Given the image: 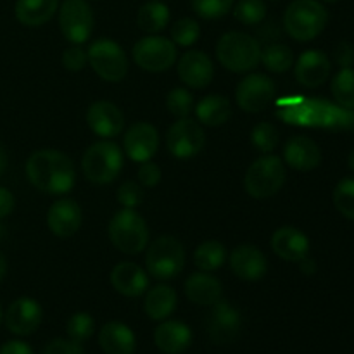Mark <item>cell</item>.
<instances>
[{"mask_svg": "<svg viewBox=\"0 0 354 354\" xmlns=\"http://www.w3.org/2000/svg\"><path fill=\"white\" fill-rule=\"evenodd\" d=\"M26 175L31 185L54 196L69 192L76 182L73 161L54 149H41L31 154L26 162Z\"/></svg>", "mask_w": 354, "mask_h": 354, "instance_id": "1", "label": "cell"}, {"mask_svg": "<svg viewBox=\"0 0 354 354\" xmlns=\"http://www.w3.org/2000/svg\"><path fill=\"white\" fill-rule=\"evenodd\" d=\"M218 61L234 73L251 71L261 61V47L256 38L242 31H230L220 38L216 45Z\"/></svg>", "mask_w": 354, "mask_h": 354, "instance_id": "2", "label": "cell"}, {"mask_svg": "<svg viewBox=\"0 0 354 354\" xmlns=\"http://www.w3.org/2000/svg\"><path fill=\"white\" fill-rule=\"evenodd\" d=\"M327 9L318 0H294L286 10L283 24L294 40L310 41L325 30Z\"/></svg>", "mask_w": 354, "mask_h": 354, "instance_id": "3", "label": "cell"}, {"mask_svg": "<svg viewBox=\"0 0 354 354\" xmlns=\"http://www.w3.org/2000/svg\"><path fill=\"white\" fill-rule=\"evenodd\" d=\"M109 239L118 251L124 254H138L149 241V230L144 218L135 209L118 211L109 223Z\"/></svg>", "mask_w": 354, "mask_h": 354, "instance_id": "4", "label": "cell"}, {"mask_svg": "<svg viewBox=\"0 0 354 354\" xmlns=\"http://www.w3.org/2000/svg\"><path fill=\"white\" fill-rule=\"evenodd\" d=\"M123 168V154L114 142H97L86 149L82 161L83 175L93 183H111Z\"/></svg>", "mask_w": 354, "mask_h": 354, "instance_id": "5", "label": "cell"}, {"mask_svg": "<svg viewBox=\"0 0 354 354\" xmlns=\"http://www.w3.org/2000/svg\"><path fill=\"white\" fill-rule=\"evenodd\" d=\"M286 183V166L277 156L259 158L249 166L244 178L248 194L254 199H268L275 196Z\"/></svg>", "mask_w": 354, "mask_h": 354, "instance_id": "6", "label": "cell"}, {"mask_svg": "<svg viewBox=\"0 0 354 354\" xmlns=\"http://www.w3.org/2000/svg\"><path fill=\"white\" fill-rule=\"evenodd\" d=\"M145 265L154 279L169 280L182 273L185 266V251L175 237H161L149 245Z\"/></svg>", "mask_w": 354, "mask_h": 354, "instance_id": "7", "label": "cell"}, {"mask_svg": "<svg viewBox=\"0 0 354 354\" xmlns=\"http://www.w3.org/2000/svg\"><path fill=\"white\" fill-rule=\"evenodd\" d=\"M86 55H88V62L93 71L106 82L116 83L127 76V55L116 41L107 40V38L93 41Z\"/></svg>", "mask_w": 354, "mask_h": 354, "instance_id": "8", "label": "cell"}, {"mask_svg": "<svg viewBox=\"0 0 354 354\" xmlns=\"http://www.w3.org/2000/svg\"><path fill=\"white\" fill-rule=\"evenodd\" d=\"M59 28L66 40L85 44L93 31V12L85 0H64L59 10Z\"/></svg>", "mask_w": 354, "mask_h": 354, "instance_id": "9", "label": "cell"}, {"mask_svg": "<svg viewBox=\"0 0 354 354\" xmlns=\"http://www.w3.org/2000/svg\"><path fill=\"white\" fill-rule=\"evenodd\" d=\"M133 59L138 68L151 73H161L175 64L176 47L168 38L145 37L135 44Z\"/></svg>", "mask_w": 354, "mask_h": 354, "instance_id": "10", "label": "cell"}, {"mask_svg": "<svg viewBox=\"0 0 354 354\" xmlns=\"http://www.w3.org/2000/svg\"><path fill=\"white\" fill-rule=\"evenodd\" d=\"M204 144H206V135H204L203 128L189 118H182L173 123L166 135L168 151L178 159H187L199 154L204 149Z\"/></svg>", "mask_w": 354, "mask_h": 354, "instance_id": "11", "label": "cell"}, {"mask_svg": "<svg viewBox=\"0 0 354 354\" xmlns=\"http://www.w3.org/2000/svg\"><path fill=\"white\" fill-rule=\"evenodd\" d=\"M242 317L235 306L227 301H218L213 304L206 318V332L214 344H230L241 334Z\"/></svg>", "mask_w": 354, "mask_h": 354, "instance_id": "12", "label": "cell"}, {"mask_svg": "<svg viewBox=\"0 0 354 354\" xmlns=\"http://www.w3.org/2000/svg\"><path fill=\"white\" fill-rule=\"evenodd\" d=\"M275 83L266 75H249L239 83L235 99L239 107L248 113H259L265 111L275 99Z\"/></svg>", "mask_w": 354, "mask_h": 354, "instance_id": "13", "label": "cell"}, {"mask_svg": "<svg viewBox=\"0 0 354 354\" xmlns=\"http://www.w3.org/2000/svg\"><path fill=\"white\" fill-rule=\"evenodd\" d=\"M41 306L31 297H19L7 308L3 320L14 335H31L41 324Z\"/></svg>", "mask_w": 354, "mask_h": 354, "instance_id": "14", "label": "cell"}, {"mask_svg": "<svg viewBox=\"0 0 354 354\" xmlns=\"http://www.w3.org/2000/svg\"><path fill=\"white\" fill-rule=\"evenodd\" d=\"M86 123L90 130L102 138H113L121 133L124 127V116L120 107L107 100L92 104L86 113Z\"/></svg>", "mask_w": 354, "mask_h": 354, "instance_id": "15", "label": "cell"}, {"mask_svg": "<svg viewBox=\"0 0 354 354\" xmlns=\"http://www.w3.org/2000/svg\"><path fill=\"white\" fill-rule=\"evenodd\" d=\"M230 268L239 279L256 282L268 272V263L265 254L251 244H242L232 251Z\"/></svg>", "mask_w": 354, "mask_h": 354, "instance_id": "16", "label": "cell"}, {"mask_svg": "<svg viewBox=\"0 0 354 354\" xmlns=\"http://www.w3.org/2000/svg\"><path fill=\"white\" fill-rule=\"evenodd\" d=\"M124 151L137 162L149 161L158 152L159 133L152 124L135 123L124 135Z\"/></svg>", "mask_w": 354, "mask_h": 354, "instance_id": "17", "label": "cell"}, {"mask_svg": "<svg viewBox=\"0 0 354 354\" xmlns=\"http://www.w3.org/2000/svg\"><path fill=\"white\" fill-rule=\"evenodd\" d=\"M178 76L190 88H204L214 76L211 59L201 50H189L178 61Z\"/></svg>", "mask_w": 354, "mask_h": 354, "instance_id": "18", "label": "cell"}, {"mask_svg": "<svg viewBox=\"0 0 354 354\" xmlns=\"http://www.w3.org/2000/svg\"><path fill=\"white\" fill-rule=\"evenodd\" d=\"M47 225L57 237H71L82 227V209L73 199L57 201L48 209Z\"/></svg>", "mask_w": 354, "mask_h": 354, "instance_id": "19", "label": "cell"}, {"mask_svg": "<svg viewBox=\"0 0 354 354\" xmlns=\"http://www.w3.org/2000/svg\"><path fill=\"white\" fill-rule=\"evenodd\" d=\"M283 158L290 168L297 171H311L322 162L320 147L315 140L304 135L289 138L283 149Z\"/></svg>", "mask_w": 354, "mask_h": 354, "instance_id": "20", "label": "cell"}, {"mask_svg": "<svg viewBox=\"0 0 354 354\" xmlns=\"http://www.w3.org/2000/svg\"><path fill=\"white\" fill-rule=\"evenodd\" d=\"M330 75V61L322 50H306L296 64V78L306 88L324 85Z\"/></svg>", "mask_w": 354, "mask_h": 354, "instance_id": "21", "label": "cell"}, {"mask_svg": "<svg viewBox=\"0 0 354 354\" xmlns=\"http://www.w3.org/2000/svg\"><path fill=\"white\" fill-rule=\"evenodd\" d=\"M272 249L286 261H303L310 251V241L294 227H282L273 234Z\"/></svg>", "mask_w": 354, "mask_h": 354, "instance_id": "22", "label": "cell"}, {"mask_svg": "<svg viewBox=\"0 0 354 354\" xmlns=\"http://www.w3.org/2000/svg\"><path fill=\"white\" fill-rule=\"evenodd\" d=\"M154 342L165 354H182L192 344V330L183 322H162L154 332Z\"/></svg>", "mask_w": 354, "mask_h": 354, "instance_id": "23", "label": "cell"}, {"mask_svg": "<svg viewBox=\"0 0 354 354\" xmlns=\"http://www.w3.org/2000/svg\"><path fill=\"white\" fill-rule=\"evenodd\" d=\"M111 283L116 292L127 297H138L147 290L149 279L144 270L135 263H120L111 272Z\"/></svg>", "mask_w": 354, "mask_h": 354, "instance_id": "24", "label": "cell"}, {"mask_svg": "<svg viewBox=\"0 0 354 354\" xmlns=\"http://www.w3.org/2000/svg\"><path fill=\"white\" fill-rule=\"evenodd\" d=\"M99 344L106 354H133L137 339L128 325L121 322H109L100 328Z\"/></svg>", "mask_w": 354, "mask_h": 354, "instance_id": "25", "label": "cell"}, {"mask_svg": "<svg viewBox=\"0 0 354 354\" xmlns=\"http://www.w3.org/2000/svg\"><path fill=\"white\" fill-rule=\"evenodd\" d=\"M221 283L209 273H194L185 282V294L192 303L201 306H213L221 299Z\"/></svg>", "mask_w": 354, "mask_h": 354, "instance_id": "26", "label": "cell"}, {"mask_svg": "<svg viewBox=\"0 0 354 354\" xmlns=\"http://www.w3.org/2000/svg\"><path fill=\"white\" fill-rule=\"evenodd\" d=\"M59 0H17L14 12L24 26H41L52 19Z\"/></svg>", "mask_w": 354, "mask_h": 354, "instance_id": "27", "label": "cell"}, {"mask_svg": "<svg viewBox=\"0 0 354 354\" xmlns=\"http://www.w3.org/2000/svg\"><path fill=\"white\" fill-rule=\"evenodd\" d=\"M176 303H178V296L173 287L156 286L145 296V315L152 320H165L175 311Z\"/></svg>", "mask_w": 354, "mask_h": 354, "instance_id": "28", "label": "cell"}, {"mask_svg": "<svg viewBox=\"0 0 354 354\" xmlns=\"http://www.w3.org/2000/svg\"><path fill=\"white\" fill-rule=\"evenodd\" d=\"M196 114L201 123L207 124V127H220L230 120L232 107L225 97L207 95L197 104Z\"/></svg>", "mask_w": 354, "mask_h": 354, "instance_id": "29", "label": "cell"}, {"mask_svg": "<svg viewBox=\"0 0 354 354\" xmlns=\"http://www.w3.org/2000/svg\"><path fill=\"white\" fill-rule=\"evenodd\" d=\"M169 21V9L162 2H147L138 9L137 24L147 33H159Z\"/></svg>", "mask_w": 354, "mask_h": 354, "instance_id": "30", "label": "cell"}, {"mask_svg": "<svg viewBox=\"0 0 354 354\" xmlns=\"http://www.w3.org/2000/svg\"><path fill=\"white\" fill-rule=\"evenodd\" d=\"M227 259V251L225 245L218 241L203 242L194 252V263L203 272H214L220 268Z\"/></svg>", "mask_w": 354, "mask_h": 354, "instance_id": "31", "label": "cell"}, {"mask_svg": "<svg viewBox=\"0 0 354 354\" xmlns=\"http://www.w3.org/2000/svg\"><path fill=\"white\" fill-rule=\"evenodd\" d=\"M261 61L268 71L283 73L292 66L294 54L287 45L273 44L261 50Z\"/></svg>", "mask_w": 354, "mask_h": 354, "instance_id": "32", "label": "cell"}, {"mask_svg": "<svg viewBox=\"0 0 354 354\" xmlns=\"http://www.w3.org/2000/svg\"><path fill=\"white\" fill-rule=\"evenodd\" d=\"M332 95L339 106L354 109V71L342 69L332 82Z\"/></svg>", "mask_w": 354, "mask_h": 354, "instance_id": "33", "label": "cell"}, {"mask_svg": "<svg viewBox=\"0 0 354 354\" xmlns=\"http://www.w3.org/2000/svg\"><path fill=\"white\" fill-rule=\"evenodd\" d=\"M234 16L242 24L254 26L266 17V6L263 0H239L234 9Z\"/></svg>", "mask_w": 354, "mask_h": 354, "instance_id": "34", "label": "cell"}, {"mask_svg": "<svg viewBox=\"0 0 354 354\" xmlns=\"http://www.w3.org/2000/svg\"><path fill=\"white\" fill-rule=\"evenodd\" d=\"M334 204L339 213L354 221V178L341 180L334 190Z\"/></svg>", "mask_w": 354, "mask_h": 354, "instance_id": "35", "label": "cell"}, {"mask_svg": "<svg viewBox=\"0 0 354 354\" xmlns=\"http://www.w3.org/2000/svg\"><path fill=\"white\" fill-rule=\"evenodd\" d=\"M199 35V23L196 19H190V17H182L171 28V41L176 45H182V47H190V45L196 44Z\"/></svg>", "mask_w": 354, "mask_h": 354, "instance_id": "36", "label": "cell"}, {"mask_svg": "<svg viewBox=\"0 0 354 354\" xmlns=\"http://www.w3.org/2000/svg\"><path fill=\"white\" fill-rule=\"evenodd\" d=\"M93 328H95V320L88 313H75L66 325L69 339L75 342L88 341L93 334Z\"/></svg>", "mask_w": 354, "mask_h": 354, "instance_id": "37", "label": "cell"}, {"mask_svg": "<svg viewBox=\"0 0 354 354\" xmlns=\"http://www.w3.org/2000/svg\"><path fill=\"white\" fill-rule=\"evenodd\" d=\"M234 0H192V9L204 19H220L230 12Z\"/></svg>", "mask_w": 354, "mask_h": 354, "instance_id": "38", "label": "cell"}, {"mask_svg": "<svg viewBox=\"0 0 354 354\" xmlns=\"http://www.w3.org/2000/svg\"><path fill=\"white\" fill-rule=\"evenodd\" d=\"M251 140L258 151L272 152L279 145V131L272 123H259L252 130Z\"/></svg>", "mask_w": 354, "mask_h": 354, "instance_id": "39", "label": "cell"}, {"mask_svg": "<svg viewBox=\"0 0 354 354\" xmlns=\"http://www.w3.org/2000/svg\"><path fill=\"white\" fill-rule=\"evenodd\" d=\"M192 106L194 99L189 90L185 88H173L168 93V97H166V107H168V111L175 118H180V120L182 118H189Z\"/></svg>", "mask_w": 354, "mask_h": 354, "instance_id": "40", "label": "cell"}, {"mask_svg": "<svg viewBox=\"0 0 354 354\" xmlns=\"http://www.w3.org/2000/svg\"><path fill=\"white\" fill-rule=\"evenodd\" d=\"M118 201H120V204H123L127 209H135V207H138L142 204V201H144V190H142V187L138 185V183L135 182H124L123 185L118 189V194H116Z\"/></svg>", "mask_w": 354, "mask_h": 354, "instance_id": "41", "label": "cell"}, {"mask_svg": "<svg viewBox=\"0 0 354 354\" xmlns=\"http://www.w3.org/2000/svg\"><path fill=\"white\" fill-rule=\"evenodd\" d=\"M88 62V55L80 47H71L62 54V66L69 71H82Z\"/></svg>", "mask_w": 354, "mask_h": 354, "instance_id": "42", "label": "cell"}, {"mask_svg": "<svg viewBox=\"0 0 354 354\" xmlns=\"http://www.w3.org/2000/svg\"><path fill=\"white\" fill-rule=\"evenodd\" d=\"M41 354H85L82 344L75 341H66V339H54L44 348Z\"/></svg>", "mask_w": 354, "mask_h": 354, "instance_id": "43", "label": "cell"}, {"mask_svg": "<svg viewBox=\"0 0 354 354\" xmlns=\"http://www.w3.org/2000/svg\"><path fill=\"white\" fill-rule=\"evenodd\" d=\"M138 182L144 187H156L161 180V169L158 165L151 161H144L142 166L138 168Z\"/></svg>", "mask_w": 354, "mask_h": 354, "instance_id": "44", "label": "cell"}, {"mask_svg": "<svg viewBox=\"0 0 354 354\" xmlns=\"http://www.w3.org/2000/svg\"><path fill=\"white\" fill-rule=\"evenodd\" d=\"M0 354H35L30 344L23 341H9L0 346Z\"/></svg>", "mask_w": 354, "mask_h": 354, "instance_id": "45", "label": "cell"}, {"mask_svg": "<svg viewBox=\"0 0 354 354\" xmlns=\"http://www.w3.org/2000/svg\"><path fill=\"white\" fill-rule=\"evenodd\" d=\"M14 209V196L6 187H0V220L9 216Z\"/></svg>", "mask_w": 354, "mask_h": 354, "instance_id": "46", "label": "cell"}, {"mask_svg": "<svg viewBox=\"0 0 354 354\" xmlns=\"http://www.w3.org/2000/svg\"><path fill=\"white\" fill-rule=\"evenodd\" d=\"M6 166H7V152L3 149V145L0 144V175L6 171Z\"/></svg>", "mask_w": 354, "mask_h": 354, "instance_id": "47", "label": "cell"}, {"mask_svg": "<svg viewBox=\"0 0 354 354\" xmlns=\"http://www.w3.org/2000/svg\"><path fill=\"white\" fill-rule=\"evenodd\" d=\"M6 272H7V259L6 256H3V252L0 251V282H2L3 277H6Z\"/></svg>", "mask_w": 354, "mask_h": 354, "instance_id": "48", "label": "cell"}, {"mask_svg": "<svg viewBox=\"0 0 354 354\" xmlns=\"http://www.w3.org/2000/svg\"><path fill=\"white\" fill-rule=\"evenodd\" d=\"M348 165H349V168L353 169L354 171V149L351 152H349V158H348Z\"/></svg>", "mask_w": 354, "mask_h": 354, "instance_id": "49", "label": "cell"}, {"mask_svg": "<svg viewBox=\"0 0 354 354\" xmlns=\"http://www.w3.org/2000/svg\"><path fill=\"white\" fill-rule=\"evenodd\" d=\"M2 318H3V313H2V306H0V324H2Z\"/></svg>", "mask_w": 354, "mask_h": 354, "instance_id": "50", "label": "cell"}, {"mask_svg": "<svg viewBox=\"0 0 354 354\" xmlns=\"http://www.w3.org/2000/svg\"><path fill=\"white\" fill-rule=\"evenodd\" d=\"M324 2H337V0H324Z\"/></svg>", "mask_w": 354, "mask_h": 354, "instance_id": "51", "label": "cell"}]
</instances>
